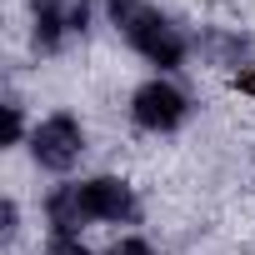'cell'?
<instances>
[{"instance_id":"5","label":"cell","mask_w":255,"mask_h":255,"mask_svg":"<svg viewBox=\"0 0 255 255\" xmlns=\"http://www.w3.org/2000/svg\"><path fill=\"white\" fill-rule=\"evenodd\" d=\"M90 5H95V0H30V35H35V50H45V55L65 50V45L90 25Z\"/></svg>"},{"instance_id":"3","label":"cell","mask_w":255,"mask_h":255,"mask_svg":"<svg viewBox=\"0 0 255 255\" xmlns=\"http://www.w3.org/2000/svg\"><path fill=\"white\" fill-rule=\"evenodd\" d=\"M30 155H35V165H40V170H55V175L75 170V165H80V155H85V125H80L70 110L45 115L35 130H30Z\"/></svg>"},{"instance_id":"2","label":"cell","mask_w":255,"mask_h":255,"mask_svg":"<svg viewBox=\"0 0 255 255\" xmlns=\"http://www.w3.org/2000/svg\"><path fill=\"white\" fill-rule=\"evenodd\" d=\"M105 10H110V25L120 30V40L130 45L135 55H145L160 70H180L185 65V55H190L195 40L160 5H150V0H105Z\"/></svg>"},{"instance_id":"1","label":"cell","mask_w":255,"mask_h":255,"mask_svg":"<svg viewBox=\"0 0 255 255\" xmlns=\"http://www.w3.org/2000/svg\"><path fill=\"white\" fill-rule=\"evenodd\" d=\"M140 215L135 190L115 175H90L75 185H55L45 195V225L55 235H80L85 225H130Z\"/></svg>"},{"instance_id":"9","label":"cell","mask_w":255,"mask_h":255,"mask_svg":"<svg viewBox=\"0 0 255 255\" xmlns=\"http://www.w3.org/2000/svg\"><path fill=\"white\" fill-rule=\"evenodd\" d=\"M105 255H155V245H150V240H140V235H125V240H115Z\"/></svg>"},{"instance_id":"11","label":"cell","mask_w":255,"mask_h":255,"mask_svg":"<svg viewBox=\"0 0 255 255\" xmlns=\"http://www.w3.org/2000/svg\"><path fill=\"white\" fill-rule=\"evenodd\" d=\"M235 90H245V95H255V65H245V70L235 75Z\"/></svg>"},{"instance_id":"7","label":"cell","mask_w":255,"mask_h":255,"mask_svg":"<svg viewBox=\"0 0 255 255\" xmlns=\"http://www.w3.org/2000/svg\"><path fill=\"white\" fill-rule=\"evenodd\" d=\"M25 135V115H20V100H5V145H20Z\"/></svg>"},{"instance_id":"6","label":"cell","mask_w":255,"mask_h":255,"mask_svg":"<svg viewBox=\"0 0 255 255\" xmlns=\"http://www.w3.org/2000/svg\"><path fill=\"white\" fill-rule=\"evenodd\" d=\"M195 50L210 60V65H220V70H245L250 65V40L240 35V30H220V25H205L200 35H195Z\"/></svg>"},{"instance_id":"8","label":"cell","mask_w":255,"mask_h":255,"mask_svg":"<svg viewBox=\"0 0 255 255\" xmlns=\"http://www.w3.org/2000/svg\"><path fill=\"white\" fill-rule=\"evenodd\" d=\"M40 255H90V250H85L80 235H50V245H45Z\"/></svg>"},{"instance_id":"4","label":"cell","mask_w":255,"mask_h":255,"mask_svg":"<svg viewBox=\"0 0 255 255\" xmlns=\"http://www.w3.org/2000/svg\"><path fill=\"white\" fill-rule=\"evenodd\" d=\"M130 120L140 125V130H150V135H170V130H180V125L190 120V95L175 80L155 75V80H145L130 95Z\"/></svg>"},{"instance_id":"10","label":"cell","mask_w":255,"mask_h":255,"mask_svg":"<svg viewBox=\"0 0 255 255\" xmlns=\"http://www.w3.org/2000/svg\"><path fill=\"white\" fill-rule=\"evenodd\" d=\"M15 215H20V210H15V200H5V205H0V235H5V240L15 235Z\"/></svg>"}]
</instances>
